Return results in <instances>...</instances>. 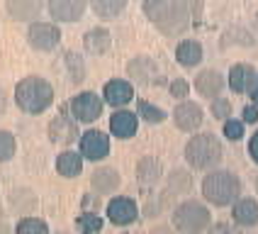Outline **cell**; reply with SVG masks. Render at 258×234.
Masks as SVG:
<instances>
[{
    "label": "cell",
    "mask_w": 258,
    "mask_h": 234,
    "mask_svg": "<svg viewBox=\"0 0 258 234\" xmlns=\"http://www.w3.org/2000/svg\"><path fill=\"white\" fill-rule=\"evenodd\" d=\"M122 186V176L112 166H98L90 173V188L95 190V195H112Z\"/></svg>",
    "instance_id": "15"
},
{
    "label": "cell",
    "mask_w": 258,
    "mask_h": 234,
    "mask_svg": "<svg viewBox=\"0 0 258 234\" xmlns=\"http://www.w3.org/2000/svg\"><path fill=\"white\" fill-rule=\"evenodd\" d=\"M256 66L253 64H246V61H241V64H234L229 69V76H227V83H229V88L234 90V93H239V95H244V93H248L251 88H253V83H256Z\"/></svg>",
    "instance_id": "17"
},
{
    "label": "cell",
    "mask_w": 258,
    "mask_h": 234,
    "mask_svg": "<svg viewBox=\"0 0 258 234\" xmlns=\"http://www.w3.org/2000/svg\"><path fill=\"white\" fill-rule=\"evenodd\" d=\"M46 134H49V142H54L58 146H71L78 142L81 132H78V122L69 115H56L49 127H46Z\"/></svg>",
    "instance_id": "11"
},
{
    "label": "cell",
    "mask_w": 258,
    "mask_h": 234,
    "mask_svg": "<svg viewBox=\"0 0 258 234\" xmlns=\"http://www.w3.org/2000/svg\"><path fill=\"white\" fill-rule=\"evenodd\" d=\"M81 144V156L88 161H102L110 156V137L100 130H88L78 137Z\"/></svg>",
    "instance_id": "8"
},
{
    "label": "cell",
    "mask_w": 258,
    "mask_h": 234,
    "mask_svg": "<svg viewBox=\"0 0 258 234\" xmlns=\"http://www.w3.org/2000/svg\"><path fill=\"white\" fill-rule=\"evenodd\" d=\"M231 219H234V224H239L241 229L256 227L258 224V200L256 198L241 195L236 203L231 205Z\"/></svg>",
    "instance_id": "18"
},
{
    "label": "cell",
    "mask_w": 258,
    "mask_h": 234,
    "mask_svg": "<svg viewBox=\"0 0 258 234\" xmlns=\"http://www.w3.org/2000/svg\"><path fill=\"white\" fill-rule=\"evenodd\" d=\"M15 234H49V224L39 217H22L17 222V227H15Z\"/></svg>",
    "instance_id": "31"
},
{
    "label": "cell",
    "mask_w": 258,
    "mask_h": 234,
    "mask_svg": "<svg viewBox=\"0 0 258 234\" xmlns=\"http://www.w3.org/2000/svg\"><path fill=\"white\" fill-rule=\"evenodd\" d=\"M137 117H142L144 122H149V125H161L168 115H166V110H161L158 105L139 98V100H137Z\"/></svg>",
    "instance_id": "30"
},
{
    "label": "cell",
    "mask_w": 258,
    "mask_h": 234,
    "mask_svg": "<svg viewBox=\"0 0 258 234\" xmlns=\"http://www.w3.org/2000/svg\"><path fill=\"white\" fill-rule=\"evenodd\" d=\"M168 93H171V98H175V100H185L187 93H190V86H187L185 78H173L171 86H168Z\"/></svg>",
    "instance_id": "37"
},
{
    "label": "cell",
    "mask_w": 258,
    "mask_h": 234,
    "mask_svg": "<svg viewBox=\"0 0 258 234\" xmlns=\"http://www.w3.org/2000/svg\"><path fill=\"white\" fill-rule=\"evenodd\" d=\"M175 58H178L180 66L195 69L202 61V44L198 42V39H183V42H178V46H175Z\"/></svg>",
    "instance_id": "24"
},
{
    "label": "cell",
    "mask_w": 258,
    "mask_h": 234,
    "mask_svg": "<svg viewBox=\"0 0 258 234\" xmlns=\"http://www.w3.org/2000/svg\"><path fill=\"white\" fill-rule=\"evenodd\" d=\"M248 156L253 159V163H258V130L251 134V139H248Z\"/></svg>",
    "instance_id": "41"
},
{
    "label": "cell",
    "mask_w": 258,
    "mask_h": 234,
    "mask_svg": "<svg viewBox=\"0 0 258 234\" xmlns=\"http://www.w3.org/2000/svg\"><path fill=\"white\" fill-rule=\"evenodd\" d=\"M88 8V0H46V10L51 20L58 22H78Z\"/></svg>",
    "instance_id": "12"
},
{
    "label": "cell",
    "mask_w": 258,
    "mask_h": 234,
    "mask_svg": "<svg viewBox=\"0 0 258 234\" xmlns=\"http://www.w3.org/2000/svg\"><path fill=\"white\" fill-rule=\"evenodd\" d=\"M17 151V139H15L13 132L8 130H0V163L10 161Z\"/></svg>",
    "instance_id": "33"
},
{
    "label": "cell",
    "mask_w": 258,
    "mask_h": 234,
    "mask_svg": "<svg viewBox=\"0 0 258 234\" xmlns=\"http://www.w3.org/2000/svg\"><path fill=\"white\" fill-rule=\"evenodd\" d=\"M134 100V86L132 81H124V78H112L107 81L105 88H102V102L112 105V107H124Z\"/></svg>",
    "instance_id": "14"
},
{
    "label": "cell",
    "mask_w": 258,
    "mask_h": 234,
    "mask_svg": "<svg viewBox=\"0 0 258 234\" xmlns=\"http://www.w3.org/2000/svg\"><path fill=\"white\" fill-rule=\"evenodd\" d=\"M253 188H256V193H258V173H256V178H253Z\"/></svg>",
    "instance_id": "47"
},
{
    "label": "cell",
    "mask_w": 258,
    "mask_h": 234,
    "mask_svg": "<svg viewBox=\"0 0 258 234\" xmlns=\"http://www.w3.org/2000/svg\"><path fill=\"white\" fill-rule=\"evenodd\" d=\"M144 15L158 27V32L168 34V37H178L187 29L192 22L187 13L175 3V0H144L142 3Z\"/></svg>",
    "instance_id": "3"
},
{
    "label": "cell",
    "mask_w": 258,
    "mask_h": 234,
    "mask_svg": "<svg viewBox=\"0 0 258 234\" xmlns=\"http://www.w3.org/2000/svg\"><path fill=\"white\" fill-rule=\"evenodd\" d=\"M0 234H13V229H10L5 222H0Z\"/></svg>",
    "instance_id": "44"
},
{
    "label": "cell",
    "mask_w": 258,
    "mask_h": 234,
    "mask_svg": "<svg viewBox=\"0 0 258 234\" xmlns=\"http://www.w3.org/2000/svg\"><path fill=\"white\" fill-rule=\"evenodd\" d=\"M127 76L139 86H149V83H154L158 78V64L151 56L139 54V56L127 61Z\"/></svg>",
    "instance_id": "13"
},
{
    "label": "cell",
    "mask_w": 258,
    "mask_h": 234,
    "mask_svg": "<svg viewBox=\"0 0 258 234\" xmlns=\"http://www.w3.org/2000/svg\"><path fill=\"white\" fill-rule=\"evenodd\" d=\"M183 154H185V161L190 168L207 173V171L219 166V161L224 156V146H222V139L215 132H198L187 139Z\"/></svg>",
    "instance_id": "2"
},
{
    "label": "cell",
    "mask_w": 258,
    "mask_h": 234,
    "mask_svg": "<svg viewBox=\"0 0 258 234\" xmlns=\"http://www.w3.org/2000/svg\"><path fill=\"white\" fill-rule=\"evenodd\" d=\"M222 49H229V46H253L256 44V37H253V32L246 27H229L224 34H222Z\"/></svg>",
    "instance_id": "28"
},
{
    "label": "cell",
    "mask_w": 258,
    "mask_h": 234,
    "mask_svg": "<svg viewBox=\"0 0 258 234\" xmlns=\"http://www.w3.org/2000/svg\"><path fill=\"white\" fill-rule=\"evenodd\" d=\"M231 110H234V105H231L229 98H222V95H217V98H212V105H210V112H212V117H215V120H219V122L229 120V117H231Z\"/></svg>",
    "instance_id": "34"
},
{
    "label": "cell",
    "mask_w": 258,
    "mask_h": 234,
    "mask_svg": "<svg viewBox=\"0 0 258 234\" xmlns=\"http://www.w3.org/2000/svg\"><path fill=\"white\" fill-rule=\"evenodd\" d=\"M248 95H251V102H253V105H258V76H256V83H253V88L248 90Z\"/></svg>",
    "instance_id": "43"
},
{
    "label": "cell",
    "mask_w": 258,
    "mask_h": 234,
    "mask_svg": "<svg viewBox=\"0 0 258 234\" xmlns=\"http://www.w3.org/2000/svg\"><path fill=\"white\" fill-rule=\"evenodd\" d=\"M102 107H105V102L98 93H93V90H83V93H78L76 98L71 100V115L76 122H95V120H100L102 115Z\"/></svg>",
    "instance_id": "7"
},
{
    "label": "cell",
    "mask_w": 258,
    "mask_h": 234,
    "mask_svg": "<svg viewBox=\"0 0 258 234\" xmlns=\"http://www.w3.org/2000/svg\"><path fill=\"white\" fill-rule=\"evenodd\" d=\"M88 3H90L93 13L98 15V17H105V20L117 17L127 8V0H88Z\"/></svg>",
    "instance_id": "29"
},
{
    "label": "cell",
    "mask_w": 258,
    "mask_h": 234,
    "mask_svg": "<svg viewBox=\"0 0 258 234\" xmlns=\"http://www.w3.org/2000/svg\"><path fill=\"white\" fill-rule=\"evenodd\" d=\"M8 200H10V207H13L17 215H32L34 210H37V193L29 188H15L10 195H8Z\"/></svg>",
    "instance_id": "26"
},
{
    "label": "cell",
    "mask_w": 258,
    "mask_h": 234,
    "mask_svg": "<svg viewBox=\"0 0 258 234\" xmlns=\"http://www.w3.org/2000/svg\"><path fill=\"white\" fill-rule=\"evenodd\" d=\"M241 122L246 125H256L258 122V105H244V110H241Z\"/></svg>",
    "instance_id": "40"
},
{
    "label": "cell",
    "mask_w": 258,
    "mask_h": 234,
    "mask_svg": "<svg viewBox=\"0 0 258 234\" xmlns=\"http://www.w3.org/2000/svg\"><path fill=\"white\" fill-rule=\"evenodd\" d=\"M83 46H86L88 54L100 56V54H105V51L112 46V34L105 27H90L86 34H83Z\"/></svg>",
    "instance_id": "22"
},
{
    "label": "cell",
    "mask_w": 258,
    "mask_h": 234,
    "mask_svg": "<svg viewBox=\"0 0 258 234\" xmlns=\"http://www.w3.org/2000/svg\"><path fill=\"white\" fill-rule=\"evenodd\" d=\"M15 102L27 115H42L54 102V88L42 76H27L15 86Z\"/></svg>",
    "instance_id": "4"
},
{
    "label": "cell",
    "mask_w": 258,
    "mask_h": 234,
    "mask_svg": "<svg viewBox=\"0 0 258 234\" xmlns=\"http://www.w3.org/2000/svg\"><path fill=\"white\" fill-rule=\"evenodd\" d=\"M222 134L229 139V142H239L244 137V122L241 120H224L222 122Z\"/></svg>",
    "instance_id": "36"
},
{
    "label": "cell",
    "mask_w": 258,
    "mask_h": 234,
    "mask_svg": "<svg viewBox=\"0 0 258 234\" xmlns=\"http://www.w3.org/2000/svg\"><path fill=\"white\" fill-rule=\"evenodd\" d=\"M105 215L117 227H129L139 217V205L134 203L132 198H127V195H115L110 203L105 205Z\"/></svg>",
    "instance_id": "9"
},
{
    "label": "cell",
    "mask_w": 258,
    "mask_h": 234,
    "mask_svg": "<svg viewBox=\"0 0 258 234\" xmlns=\"http://www.w3.org/2000/svg\"><path fill=\"white\" fill-rule=\"evenodd\" d=\"M163 178H166V190L173 198H183L192 190V176L187 168H173L171 173L163 176Z\"/></svg>",
    "instance_id": "25"
},
{
    "label": "cell",
    "mask_w": 258,
    "mask_h": 234,
    "mask_svg": "<svg viewBox=\"0 0 258 234\" xmlns=\"http://www.w3.org/2000/svg\"><path fill=\"white\" fill-rule=\"evenodd\" d=\"M83 161L86 159H83L78 151H73V149H63V151L56 156L58 176H63V178H78V176L83 173Z\"/></svg>",
    "instance_id": "23"
},
{
    "label": "cell",
    "mask_w": 258,
    "mask_h": 234,
    "mask_svg": "<svg viewBox=\"0 0 258 234\" xmlns=\"http://www.w3.org/2000/svg\"><path fill=\"white\" fill-rule=\"evenodd\" d=\"M27 42L37 51H51L61 42V29H58L56 22H42V20H37L27 29Z\"/></svg>",
    "instance_id": "6"
},
{
    "label": "cell",
    "mask_w": 258,
    "mask_h": 234,
    "mask_svg": "<svg viewBox=\"0 0 258 234\" xmlns=\"http://www.w3.org/2000/svg\"><path fill=\"white\" fill-rule=\"evenodd\" d=\"M175 3L185 10L190 20H198L202 15V8H205V0H175Z\"/></svg>",
    "instance_id": "38"
},
{
    "label": "cell",
    "mask_w": 258,
    "mask_h": 234,
    "mask_svg": "<svg viewBox=\"0 0 258 234\" xmlns=\"http://www.w3.org/2000/svg\"><path fill=\"white\" fill-rule=\"evenodd\" d=\"M173 229L180 234H205V229L212 224L210 207L195 198H185L173 207Z\"/></svg>",
    "instance_id": "5"
},
{
    "label": "cell",
    "mask_w": 258,
    "mask_h": 234,
    "mask_svg": "<svg viewBox=\"0 0 258 234\" xmlns=\"http://www.w3.org/2000/svg\"><path fill=\"white\" fill-rule=\"evenodd\" d=\"M66 66H69V71H71L73 83H81V81L86 78V66H83V58L78 56V54L69 51V54H66Z\"/></svg>",
    "instance_id": "35"
},
{
    "label": "cell",
    "mask_w": 258,
    "mask_h": 234,
    "mask_svg": "<svg viewBox=\"0 0 258 234\" xmlns=\"http://www.w3.org/2000/svg\"><path fill=\"white\" fill-rule=\"evenodd\" d=\"M205 232L207 234H241V227L239 224H231V222H212Z\"/></svg>",
    "instance_id": "39"
},
{
    "label": "cell",
    "mask_w": 258,
    "mask_h": 234,
    "mask_svg": "<svg viewBox=\"0 0 258 234\" xmlns=\"http://www.w3.org/2000/svg\"><path fill=\"white\" fill-rule=\"evenodd\" d=\"M253 27H256V37H258V13H256V17H253Z\"/></svg>",
    "instance_id": "46"
},
{
    "label": "cell",
    "mask_w": 258,
    "mask_h": 234,
    "mask_svg": "<svg viewBox=\"0 0 258 234\" xmlns=\"http://www.w3.org/2000/svg\"><path fill=\"white\" fill-rule=\"evenodd\" d=\"M173 203H175V198H173L171 193L163 188L161 193H156V195H149V198H146L142 215L146 219H156V217H161L168 207H173Z\"/></svg>",
    "instance_id": "27"
},
{
    "label": "cell",
    "mask_w": 258,
    "mask_h": 234,
    "mask_svg": "<svg viewBox=\"0 0 258 234\" xmlns=\"http://www.w3.org/2000/svg\"><path fill=\"white\" fill-rule=\"evenodd\" d=\"M149 234H178V232L173 229L171 224H156V227H154Z\"/></svg>",
    "instance_id": "42"
},
{
    "label": "cell",
    "mask_w": 258,
    "mask_h": 234,
    "mask_svg": "<svg viewBox=\"0 0 258 234\" xmlns=\"http://www.w3.org/2000/svg\"><path fill=\"white\" fill-rule=\"evenodd\" d=\"M163 163L156 156H142L137 161V181L144 188H154L163 181Z\"/></svg>",
    "instance_id": "20"
},
{
    "label": "cell",
    "mask_w": 258,
    "mask_h": 234,
    "mask_svg": "<svg viewBox=\"0 0 258 234\" xmlns=\"http://www.w3.org/2000/svg\"><path fill=\"white\" fill-rule=\"evenodd\" d=\"M202 198L215 207H231L241 198V178L229 168H212L202 178Z\"/></svg>",
    "instance_id": "1"
},
{
    "label": "cell",
    "mask_w": 258,
    "mask_h": 234,
    "mask_svg": "<svg viewBox=\"0 0 258 234\" xmlns=\"http://www.w3.org/2000/svg\"><path fill=\"white\" fill-rule=\"evenodd\" d=\"M44 8V0H5V10L17 22H32L37 20Z\"/></svg>",
    "instance_id": "21"
},
{
    "label": "cell",
    "mask_w": 258,
    "mask_h": 234,
    "mask_svg": "<svg viewBox=\"0 0 258 234\" xmlns=\"http://www.w3.org/2000/svg\"><path fill=\"white\" fill-rule=\"evenodd\" d=\"M102 217L98 212H83V215H78L76 219V227H78V232L81 234H98L102 229Z\"/></svg>",
    "instance_id": "32"
},
{
    "label": "cell",
    "mask_w": 258,
    "mask_h": 234,
    "mask_svg": "<svg viewBox=\"0 0 258 234\" xmlns=\"http://www.w3.org/2000/svg\"><path fill=\"white\" fill-rule=\"evenodd\" d=\"M56 234H71V232H56Z\"/></svg>",
    "instance_id": "49"
},
{
    "label": "cell",
    "mask_w": 258,
    "mask_h": 234,
    "mask_svg": "<svg viewBox=\"0 0 258 234\" xmlns=\"http://www.w3.org/2000/svg\"><path fill=\"white\" fill-rule=\"evenodd\" d=\"M205 122V112L195 100H180L173 107V125L180 132H198Z\"/></svg>",
    "instance_id": "10"
},
{
    "label": "cell",
    "mask_w": 258,
    "mask_h": 234,
    "mask_svg": "<svg viewBox=\"0 0 258 234\" xmlns=\"http://www.w3.org/2000/svg\"><path fill=\"white\" fill-rule=\"evenodd\" d=\"M5 110V95H3V90H0V112Z\"/></svg>",
    "instance_id": "45"
},
{
    "label": "cell",
    "mask_w": 258,
    "mask_h": 234,
    "mask_svg": "<svg viewBox=\"0 0 258 234\" xmlns=\"http://www.w3.org/2000/svg\"><path fill=\"white\" fill-rule=\"evenodd\" d=\"M127 234H144V232H127Z\"/></svg>",
    "instance_id": "48"
},
{
    "label": "cell",
    "mask_w": 258,
    "mask_h": 234,
    "mask_svg": "<svg viewBox=\"0 0 258 234\" xmlns=\"http://www.w3.org/2000/svg\"><path fill=\"white\" fill-rule=\"evenodd\" d=\"M227 86V76L217 69H202L195 76V90L200 93L202 98H217L222 95V90Z\"/></svg>",
    "instance_id": "16"
},
{
    "label": "cell",
    "mask_w": 258,
    "mask_h": 234,
    "mask_svg": "<svg viewBox=\"0 0 258 234\" xmlns=\"http://www.w3.org/2000/svg\"><path fill=\"white\" fill-rule=\"evenodd\" d=\"M137 130H139L137 112L124 110V107H119L117 112H112V117H110V132L115 134L117 139H132L137 134Z\"/></svg>",
    "instance_id": "19"
}]
</instances>
